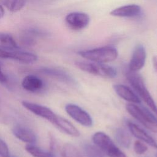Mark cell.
Returning a JSON list of instances; mask_svg holds the SVG:
<instances>
[{"mask_svg":"<svg viewBox=\"0 0 157 157\" xmlns=\"http://www.w3.org/2000/svg\"><path fill=\"white\" fill-rule=\"evenodd\" d=\"M125 75L134 90L144 101L150 109L157 115V105L147 88L142 76L137 72H132L128 69L126 71Z\"/></svg>","mask_w":157,"mask_h":157,"instance_id":"obj_1","label":"cell"},{"mask_svg":"<svg viewBox=\"0 0 157 157\" xmlns=\"http://www.w3.org/2000/svg\"><path fill=\"white\" fill-rule=\"evenodd\" d=\"M78 54L87 60L99 63L113 61L117 59L118 55L117 50L112 46H104L83 50L79 52Z\"/></svg>","mask_w":157,"mask_h":157,"instance_id":"obj_2","label":"cell"},{"mask_svg":"<svg viewBox=\"0 0 157 157\" xmlns=\"http://www.w3.org/2000/svg\"><path fill=\"white\" fill-rule=\"evenodd\" d=\"M75 64L80 70L105 78H115L117 74L114 67L104 63L93 61H77Z\"/></svg>","mask_w":157,"mask_h":157,"instance_id":"obj_3","label":"cell"},{"mask_svg":"<svg viewBox=\"0 0 157 157\" xmlns=\"http://www.w3.org/2000/svg\"><path fill=\"white\" fill-rule=\"evenodd\" d=\"M127 112L147 128L155 131L153 126H157V118L147 108L139 107L134 104L126 105Z\"/></svg>","mask_w":157,"mask_h":157,"instance_id":"obj_4","label":"cell"},{"mask_svg":"<svg viewBox=\"0 0 157 157\" xmlns=\"http://www.w3.org/2000/svg\"><path fill=\"white\" fill-rule=\"evenodd\" d=\"M94 144L109 157H127L109 137L103 132L98 131L92 137Z\"/></svg>","mask_w":157,"mask_h":157,"instance_id":"obj_5","label":"cell"},{"mask_svg":"<svg viewBox=\"0 0 157 157\" xmlns=\"http://www.w3.org/2000/svg\"><path fill=\"white\" fill-rule=\"evenodd\" d=\"M67 113L75 121L83 126L90 127L93 124L91 116L78 105L74 104H68L65 107Z\"/></svg>","mask_w":157,"mask_h":157,"instance_id":"obj_6","label":"cell"},{"mask_svg":"<svg viewBox=\"0 0 157 157\" xmlns=\"http://www.w3.org/2000/svg\"><path fill=\"white\" fill-rule=\"evenodd\" d=\"M65 21L71 29L78 31L85 28L88 25L90 17L83 12H74L66 15Z\"/></svg>","mask_w":157,"mask_h":157,"instance_id":"obj_7","label":"cell"},{"mask_svg":"<svg viewBox=\"0 0 157 157\" xmlns=\"http://www.w3.org/2000/svg\"><path fill=\"white\" fill-rule=\"evenodd\" d=\"M22 105L33 113L52 123L56 115L48 107L32 102L23 101Z\"/></svg>","mask_w":157,"mask_h":157,"instance_id":"obj_8","label":"cell"},{"mask_svg":"<svg viewBox=\"0 0 157 157\" xmlns=\"http://www.w3.org/2000/svg\"><path fill=\"white\" fill-rule=\"evenodd\" d=\"M146 57L147 54L144 47L141 44L137 45L133 51L128 69L132 72L140 71L145 64Z\"/></svg>","mask_w":157,"mask_h":157,"instance_id":"obj_9","label":"cell"},{"mask_svg":"<svg viewBox=\"0 0 157 157\" xmlns=\"http://www.w3.org/2000/svg\"><path fill=\"white\" fill-rule=\"evenodd\" d=\"M39 71L50 77L63 82L65 83L75 85L76 84L75 80L67 72L56 67H45L39 69Z\"/></svg>","mask_w":157,"mask_h":157,"instance_id":"obj_10","label":"cell"},{"mask_svg":"<svg viewBox=\"0 0 157 157\" xmlns=\"http://www.w3.org/2000/svg\"><path fill=\"white\" fill-rule=\"evenodd\" d=\"M45 35V32L40 29L29 28L21 33L19 36L20 42L24 47H31L36 43L38 38L44 37Z\"/></svg>","mask_w":157,"mask_h":157,"instance_id":"obj_11","label":"cell"},{"mask_svg":"<svg viewBox=\"0 0 157 157\" xmlns=\"http://www.w3.org/2000/svg\"><path fill=\"white\" fill-rule=\"evenodd\" d=\"M142 13L141 7L137 4H128L112 10L110 14L118 17H137Z\"/></svg>","mask_w":157,"mask_h":157,"instance_id":"obj_12","label":"cell"},{"mask_svg":"<svg viewBox=\"0 0 157 157\" xmlns=\"http://www.w3.org/2000/svg\"><path fill=\"white\" fill-rule=\"evenodd\" d=\"M13 134L19 140L28 144H33L37 140V136L31 129L21 125L15 126L12 128Z\"/></svg>","mask_w":157,"mask_h":157,"instance_id":"obj_13","label":"cell"},{"mask_svg":"<svg viewBox=\"0 0 157 157\" xmlns=\"http://www.w3.org/2000/svg\"><path fill=\"white\" fill-rule=\"evenodd\" d=\"M126 124L131 134L136 138L145 142L152 147L157 148V142L144 129L130 121H127Z\"/></svg>","mask_w":157,"mask_h":157,"instance_id":"obj_14","label":"cell"},{"mask_svg":"<svg viewBox=\"0 0 157 157\" xmlns=\"http://www.w3.org/2000/svg\"><path fill=\"white\" fill-rule=\"evenodd\" d=\"M21 86L27 91L36 93L43 88L44 84L43 80L39 77L34 75H28L23 78Z\"/></svg>","mask_w":157,"mask_h":157,"instance_id":"obj_15","label":"cell"},{"mask_svg":"<svg viewBox=\"0 0 157 157\" xmlns=\"http://www.w3.org/2000/svg\"><path fill=\"white\" fill-rule=\"evenodd\" d=\"M52 123L69 136L73 137H78L80 136V132L78 129L70 121L60 116L56 115Z\"/></svg>","mask_w":157,"mask_h":157,"instance_id":"obj_16","label":"cell"},{"mask_svg":"<svg viewBox=\"0 0 157 157\" xmlns=\"http://www.w3.org/2000/svg\"><path fill=\"white\" fill-rule=\"evenodd\" d=\"M7 58L14 59L23 63L29 64L37 61V56L33 53L16 50L13 51H7Z\"/></svg>","mask_w":157,"mask_h":157,"instance_id":"obj_17","label":"cell"},{"mask_svg":"<svg viewBox=\"0 0 157 157\" xmlns=\"http://www.w3.org/2000/svg\"><path fill=\"white\" fill-rule=\"evenodd\" d=\"M113 87L116 93L124 100L131 103L139 104L140 102L139 98L128 86L117 84L113 85Z\"/></svg>","mask_w":157,"mask_h":157,"instance_id":"obj_18","label":"cell"},{"mask_svg":"<svg viewBox=\"0 0 157 157\" xmlns=\"http://www.w3.org/2000/svg\"><path fill=\"white\" fill-rule=\"evenodd\" d=\"M18 48L17 44L10 35L0 33V49L6 51H13Z\"/></svg>","mask_w":157,"mask_h":157,"instance_id":"obj_19","label":"cell"},{"mask_svg":"<svg viewBox=\"0 0 157 157\" xmlns=\"http://www.w3.org/2000/svg\"><path fill=\"white\" fill-rule=\"evenodd\" d=\"M115 139L121 147L128 148L131 144V138L129 134L123 128H118L115 132Z\"/></svg>","mask_w":157,"mask_h":157,"instance_id":"obj_20","label":"cell"},{"mask_svg":"<svg viewBox=\"0 0 157 157\" xmlns=\"http://www.w3.org/2000/svg\"><path fill=\"white\" fill-rule=\"evenodd\" d=\"M25 149L33 157H55L50 151H45L34 144H28Z\"/></svg>","mask_w":157,"mask_h":157,"instance_id":"obj_21","label":"cell"},{"mask_svg":"<svg viewBox=\"0 0 157 157\" xmlns=\"http://www.w3.org/2000/svg\"><path fill=\"white\" fill-rule=\"evenodd\" d=\"M83 151L87 157H107V155L97 146L86 143L83 145Z\"/></svg>","mask_w":157,"mask_h":157,"instance_id":"obj_22","label":"cell"},{"mask_svg":"<svg viewBox=\"0 0 157 157\" xmlns=\"http://www.w3.org/2000/svg\"><path fill=\"white\" fill-rule=\"evenodd\" d=\"M28 0H0V2L9 10L13 12H18L26 4Z\"/></svg>","mask_w":157,"mask_h":157,"instance_id":"obj_23","label":"cell"},{"mask_svg":"<svg viewBox=\"0 0 157 157\" xmlns=\"http://www.w3.org/2000/svg\"><path fill=\"white\" fill-rule=\"evenodd\" d=\"M62 157H83L78 150L71 144H65L62 150Z\"/></svg>","mask_w":157,"mask_h":157,"instance_id":"obj_24","label":"cell"},{"mask_svg":"<svg viewBox=\"0 0 157 157\" xmlns=\"http://www.w3.org/2000/svg\"><path fill=\"white\" fill-rule=\"evenodd\" d=\"M134 150L137 154L142 155L147 151L148 147L140 140H136L134 144Z\"/></svg>","mask_w":157,"mask_h":157,"instance_id":"obj_25","label":"cell"},{"mask_svg":"<svg viewBox=\"0 0 157 157\" xmlns=\"http://www.w3.org/2000/svg\"><path fill=\"white\" fill-rule=\"evenodd\" d=\"M9 156V148L6 143L0 139V157H8Z\"/></svg>","mask_w":157,"mask_h":157,"instance_id":"obj_26","label":"cell"},{"mask_svg":"<svg viewBox=\"0 0 157 157\" xmlns=\"http://www.w3.org/2000/svg\"><path fill=\"white\" fill-rule=\"evenodd\" d=\"M7 80L6 75L4 74L1 69V67L0 66V83H5Z\"/></svg>","mask_w":157,"mask_h":157,"instance_id":"obj_27","label":"cell"},{"mask_svg":"<svg viewBox=\"0 0 157 157\" xmlns=\"http://www.w3.org/2000/svg\"><path fill=\"white\" fill-rule=\"evenodd\" d=\"M152 63H153V65L155 69L157 72V56H154L153 57Z\"/></svg>","mask_w":157,"mask_h":157,"instance_id":"obj_28","label":"cell"},{"mask_svg":"<svg viewBox=\"0 0 157 157\" xmlns=\"http://www.w3.org/2000/svg\"><path fill=\"white\" fill-rule=\"evenodd\" d=\"M0 58H7V51L0 49Z\"/></svg>","mask_w":157,"mask_h":157,"instance_id":"obj_29","label":"cell"},{"mask_svg":"<svg viewBox=\"0 0 157 157\" xmlns=\"http://www.w3.org/2000/svg\"><path fill=\"white\" fill-rule=\"evenodd\" d=\"M4 15V9L3 7L0 4V18H2Z\"/></svg>","mask_w":157,"mask_h":157,"instance_id":"obj_30","label":"cell"},{"mask_svg":"<svg viewBox=\"0 0 157 157\" xmlns=\"http://www.w3.org/2000/svg\"><path fill=\"white\" fill-rule=\"evenodd\" d=\"M8 157H15V156H10V155H9Z\"/></svg>","mask_w":157,"mask_h":157,"instance_id":"obj_31","label":"cell"}]
</instances>
